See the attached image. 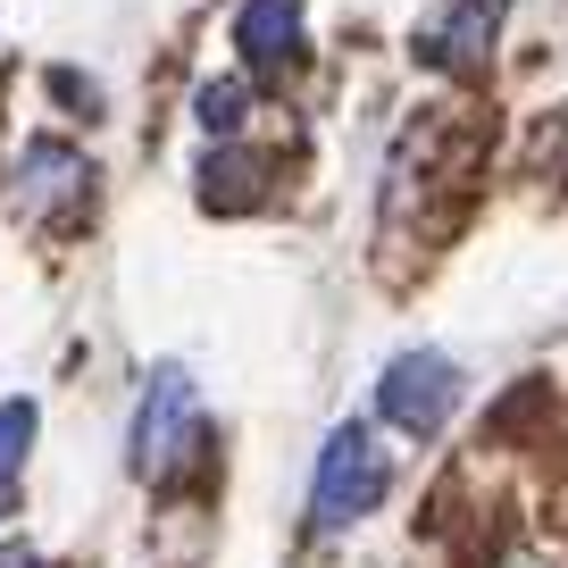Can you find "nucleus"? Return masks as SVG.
<instances>
[{
	"mask_svg": "<svg viewBox=\"0 0 568 568\" xmlns=\"http://www.w3.org/2000/svg\"><path fill=\"white\" fill-rule=\"evenodd\" d=\"M385 485H393V460H385V444H376V426H335L326 435V452H318V477H310V527H326V535H343V527H359V518L385 501Z\"/></svg>",
	"mask_w": 568,
	"mask_h": 568,
	"instance_id": "obj_1",
	"label": "nucleus"
},
{
	"mask_svg": "<svg viewBox=\"0 0 568 568\" xmlns=\"http://www.w3.org/2000/svg\"><path fill=\"white\" fill-rule=\"evenodd\" d=\"M234 51L251 68H284V59L302 51V0H251L243 18H234Z\"/></svg>",
	"mask_w": 568,
	"mask_h": 568,
	"instance_id": "obj_4",
	"label": "nucleus"
},
{
	"mask_svg": "<svg viewBox=\"0 0 568 568\" xmlns=\"http://www.w3.org/2000/svg\"><path fill=\"white\" fill-rule=\"evenodd\" d=\"M0 568H51V560H42L34 544H9V551H0Z\"/></svg>",
	"mask_w": 568,
	"mask_h": 568,
	"instance_id": "obj_10",
	"label": "nucleus"
},
{
	"mask_svg": "<svg viewBox=\"0 0 568 568\" xmlns=\"http://www.w3.org/2000/svg\"><path fill=\"white\" fill-rule=\"evenodd\" d=\"M26 452H34V402H0V518H9V501H18Z\"/></svg>",
	"mask_w": 568,
	"mask_h": 568,
	"instance_id": "obj_6",
	"label": "nucleus"
},
{
	"mask_svg": "<svg viewBox=\"0 0 568 568\" xmlns=\"http://www.w3.org/2000/svg\"><path fill=\"white\" fill-rule=\"evenodd\" d=\"M201 184H210V201H217V210H251V201H260V160L226 151V160H210V168H201Z\"/></svg>",
	"mask_w": 568,
	"mask_h": 568,
	"instance_id": "obj_8",
	"label": "nucleus"
},
{
	"mask_svg": "<svg viewBox=\"0 0 568 568\" xmlns=\"http://www.w3.org/2000/svg\"><path fill=\"white\" fill-rule=\"evenodd\" d=\"M201 125H210V134H234V125H243V84H201Z\"/></svg>",
	"mask_w": 568,
	"mask_h": 568,
	"instance_id": "obj_9",
	"label": "nucleus"
},
{
	"mask_svg": "<svg viewBox=\"0 0 568 568\" xmlns=\"http://www.w3.org/2000/svg\"><path fill=\"white\" fill-rule=\"evenodd\" d=\"M75 184H84V160L59 151V142H34V151L18 160V201L26 210H51V201H68Z\"/></svg>",
	"mask_w": 568,
	"mask_h": 568,
	"instance_id": "obj_5",
	"label": "nucleus"
},
{
	"mask_svg": "<svg viewBox=\"0 0 568 568\" xmlns=\"http://www.w3.org/2000/svg\"><path fill=\"white\" fill-rule=\"evenodd\" d=\"M193 452H201V393H193V376L168 359V368L142 376V402H134V477L168 485Z\"/></svg>",
	"mask_w": 568,
	"mask_h": 568,
	"instance_id": "obj_2",
	"label": "nucleus"
},
{
	"mask_svg": "<svg viewBox=\"0 0 568 568\" xmlns=\"http://www.w3.org/2000/svg\"><path fill=\"white\" fill-rule=\"evenodd\" d=\"M501 9H510V0H460V18H452V34L435 42V59H452V68H468V59H485V42H494Z\"/></svg>",
	"mask_w": 568,
	"mask_h": 568,
	"instance_id": "obj_7",
	"label": "nucleus"
},
{
	"mask_svg": "<svg viewBox=\"0 0 568 568\" xmlns=\"http://www.w3.org/2000/svg\"><path fill=\"white\" fill-rule=\"evenodd\" d=\"M510 568H544V560H510Z\"/></svg>",
	"mask_w": 568,
	"mask_h": 568,
	"instance_id": "obj_11",
	"label": "nucleus"
},
{
	"mask_svg": "<svg viewBox=\"0 0 568 568\" xmlns=\"http://www.w3.org/2000/svg\"><path fill=\"white\" fill-rule=\"evenodd\" d=\"M460 409V368L444 352H402L385 376H376V418L402 426V435H444V418Z\"/></svg>",
	"mask_w": 568,
	"mask_h": 568,
	"instance_id": "obj_3",
	"label": "nucleus"
}]
</instances>
